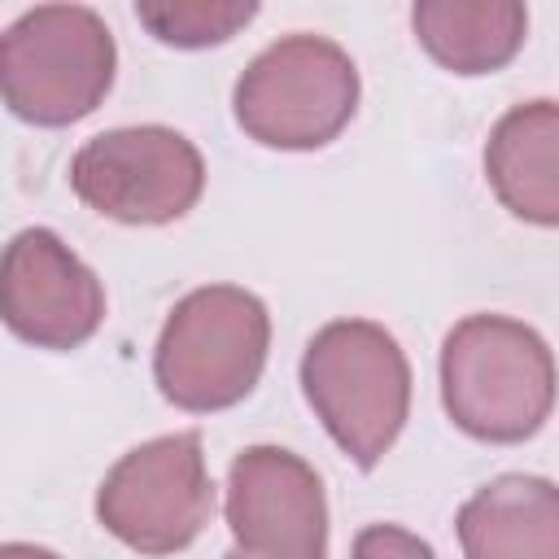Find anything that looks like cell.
Listing matches in <instances>:
<instances>
[{
  "label": "cell",
  "instance_id": "cell-1",
  "mask_svg": "<svg viewBox=\"0 0 559 559\" xmlns=\"http://www.w3.org/2000/svg\"><path fill=\"white\" fill-rule=\"evenodd\" d=\"M441 402L450 419L493 445L533 437L555 402L546 341L507 314H467L441 345Z\"/></svg>",
  "mask_w": 559,
  "mask_h": 559
},
{
  "label": "cell",
  "instance_id": "cell-2",
  "mask_svg": "<svg viewBox=\"0 0 559 559\" xmlns=\"http://www.w3.org/2000/svg\"><path fill=\"white\" fill-rule=\"evenodd\" d=\"M301 389L332 441L371 472L411 411V362L371 319H332L301 354Z\"/></svg>",
  "mask_w": 559,
  "mask_h": 559
},
{
  "label": "cell",
  "instance_id": "cell-3",
  "mask_svg": "<svg viewBox=\"0 0 559 559\" xmlns=\"http://www.w3.org/2000/svg\"><path fill=\"white\" fill-rule=\"evenodd\" d=\"M118 48L87 4H39L0 35V96L35 127L87 118L114 83Z\"/></svg>",
  "mask_w": 559,
  "mask_h": 559
},
{
  "label": "cell",
  "instance_id": "cell-4",
  "mask_svg": "<svg viewBox=\"0 0 559 559\" xmlns=\"http://www.w3.org/2000/svg\"><path fill=\"white\" fill-rule=\"evenodd\" d=\"M271 345V314L262 297L236 284L188 293L153 349V376L179 411H223L253 393Z\"/></svg>",
  "mask_w": 559,
  "mask_h": 559
},
{
  "label": "cell",
  "instance_id": "cell-5",
  "mask_svg": "<svg viewBox=\"0 0 559 559\" xmlns=\"http://www.w3.org/2000/svg\"><path fill=\"white\" fill-rule=\"evenodd\" d=\"M231 109L240 131L266 148H323L358 109V70L323 35H284L245 66Z\"/></svg>",
  "mask_w": 559,
  "mask_h": 559
},
{
  "label": "cell",
  "instance_id": "cell-6",
  "mask_svg": "<svg viewBox=\"0 0 559 559\" xmlns=\"http://www.w3.org/2000/svg\"><path fill=\"white\" fill-rule=\"evenodd\" d=\"M214 511L201 437L170 432L127 450L96 489V520L140 555H175L197 542Z\"/></svg>",
  "mask_w": 559,
  "mask_h": 559
},
{
  "label": "cell",
  "instance_id": "cell-7",
  "mask_svg": "<svg viewBox=\"0 0 559 559\" xmlns=\"http://www.w3.org/2000/svg\"><path fill=\"white\" fill-rule=\"evenodd\" d=\"M70 188L105 218L153 227L183 218L201 201L205 162L197 144L170 127H118L74 153Z\"/></svg>",
  "mask_w": 559,
  "mask_h": 559
},
{
  "label": "cell",
  "instance_id": "cell-8",
  "mask_svg": "<svg viewBox=\"0 0 559 559\" xmlns=\"http://www.w3.org/2000/svg\"><path fill=\"white\" fill-rule=\"evenodd\" d=\"M227 528L245 559H328L319 472L280 445H249L227 472Z\"/></svg>",
  "mask_w": 559,
  "mask_h": 559
},
{
  "label": "cell",
  "instance_id": "cell-9",
  "mask_svg": "<svg viewBox=\"0 0 559 559\" xmlns=\"http://www.w3.org/2000/svg\"><path fill=\"white\" fill-rule=\"evenodd\" d=\"M105 319V288L87 262L48 227L17 231L0 253V323L39 345L74 349L96 336Z\"/></svg>",
  "mask_w": 559,
  "mask_h": 559
},
{
  "label": "cell",
  "instance_id": "cell-10",
  "mask_svg": "<svg viewBox=\"0 0 559 559\" xmlns=\"http://www.w3.org/2000/svg\"><path fill=\"white\" fill-rule=\"evenodd\" d=\"M467 559H559V489L546 476H498L459 511Z\"/></svg>",
  "mask_w": 559,
  "mask_h": 559
},
{
  "label": "cell",
  "instance_id": "cell-11",
  "mask_svg": "<svg viewBox=\"0 0 559 559\" xmlns=\"http://www.w3.org/2000/svg\"><path fill=\"white\" fill-rule=\"evenodd\" d=\"M559 109L555 100H528L498 118L485 144V175L498 201L537 227L559 223V175H555Z\"/></svg>",
  "mask_w": 559,
  "mask_h": 559
},
{
  "label": "cell",
  "instance_id": "cell-12",
  "mask_svg": "<svg viewBox=\"0 0 559 559\" xmlns=\"http://www.w3.org/2000/svg\"><path fill=\"white\" fill-rule=\"evenodd\" d=\"M411 22L432 61L454 74H489L520 52L528 9L520 0H419Z\"/></svg>",
  "mask_w": 559,
  "mask_h": 559
},
{
  "label": "cell",
  "instance_id": "cell-13",
  "mask_svg": "<svg viewBox=\"0 0 559 559\" xmlns=\"http://www.w3.org/2000/svg\"><path fill=\"white\" fill-rule=\"evenodd\" d=\"M258 13L253 0H157L135 4V17L175 48H210L231 39Z\"/></svg>",
  "mask_w": 559,
  "mask_h": 559
},
{
  "label": "cell",
  "instance_id": "cell-14",
  "mask_svg": "<svg viewBox=\"0 0 559 559\" xmlns=\"http://www.w3.org/2000/svg\"><path fill=\"white\" fill-rule=\"evenodd\" d=\"M354 559H437L432 546L397 524H367L354 537Z\"/></svg>",
  "mask_w": 559,
  "mask_h": 559
},
{
  "label": "cell",
  "instance_id": "cell-15",
  "mask_svg": "<svg viewBox=\"0 0 559 559\" xmlns=\"http://www.w3.org/2000/svg\"><path fill=\"white\" fill-rule=\"evenodd\" d=\"M0 559H61L57 550H44V546H31V542H4L0 546Z\"/></svg>",
  "mask_w": 559,
  "mask_h": 559
},
{
  "label": "cell",
  "instance_id": "cell-16",
  "mask_svg": "<svg viewBox=\"0 0 559 559\" xmlns=\"http://www.w3.org/2000/svg\"><path fill=\"white\" fill-rule=\"evenodd\" d=\"M227 559H245V555H227Z\"/></svg>",
  "mask_w": 559,
  "mask_h": 559
}]
</instances>
